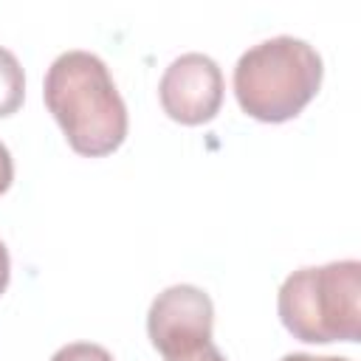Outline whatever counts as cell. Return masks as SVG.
Wrapping results in <instances>:
<instances>
[{
	"instance_id": "1",
	"label": "cell",
	"mask_w": 361,
	"mask_h": 361,
	"mask_svg": "<svg viewBox=\"0 0 361 361\" xmlns=\"http://www.w3.org/2000/svg\"><path fill=\"white\" fill-rule=\"evenodd\" d=\"M42 99L79 155H110L127 138L124 99L107 65L90 51L59 54L45 73Z\"/></svg>"
},
{
	"instance_id": "2",
	"label": "cell",
	"mask_w": 361,
	"mask_h": 361,
	"mask_svg": "<svg viewBox=\"0 0 361 361\" xmlns=\"http://www.w3.org/2000/svg\"><path fill=\"white\" fill-rule=\"evenodd\" d=\"M322 56L305 39L279 34L248 48L234 65V96L257 121L296 118L319 93Z\"/></svg>"
},
{
	"instance_id": "3",
	"label": "cell",
	"mask_w": 361,
	"mask_h": 361,
	"mask_svg": "<svg viewBox=\"0 0 361 361\" xmlns=\"http://www.w3.org/2000/svg\"><path fill=\"white\" fill-rule=\"evenodd\" d=\"M285 330L307 344L361 338V262L341 259L293 271L276 296Z\"/></svg>"
},
{
	"instance_id": "4",
	"label": "cell",
	"mask_w": 361,
	"mask_h": 361,
	"mask_svg": "<svg viewBox=\"0 0 361 361\" xmlns=\"http://www.w3.org/2000/svg\"><path fill=\"white\" fill-rule=\"evenodd\" d=\"M214 305L195 285L161 290L147 313V333L164 361H226L212 341Z\"/></svg>"
},
{
	"instance_id": "5",
	"label": "cell",
	"mask_w": 361,
	"mask_h": 361,
	"mask_svg": "<svg viewBox=\"0 0 361 361\" xmlns=\"http://www.w3.org/2000/svg\"><path fill=\"white\" fill-rule=\"evenodd\" d=\"M158 99L164 113L180 124H206L220 113L223 104V73L220 65L206 54H180L169 62L161 76Z\"/></svg>"
},
{
	"instance_id": "6",
	"label": "cell",
	"mask_w": 361,
	"mask_h": 361,
	"mask_svg": "<svg viewBox=\"0 0 361 361\" xmlns=\"http://www.w3.org/2000/svg\"><path fill=\"white\" fill-rule=\"evenodd\" d=\"M25 96V76L17 56L0 45V118L20 110Z\"/></svg>"
},
{
	"instance_id": "7",
	"label": "cell",
	"mask_w": 361,
	"mask_h": 361,
	"mask_svg": "<svg viewBox=\"0 0 361 361\" xmlns=\"http://www.w3.org/2000/svg\"><path fill=\"white\" fill-rule=\"evenodd\" d=\"M51 361H113V355L102 347V344H90V341H73L59 347Z\"/></svg>"
},
{
	"instance_id": "8",
	"label": "cell",
	"mask_w": 361,
	"mask_h": 361,
	"mask_svg": "<svg viewBox=\"0 0 361 361\" xmlns=\"http://www.w3.org/2000/svg\"><path fill=\"white\" fill-rule=\"evenodd\" d=\"M14 180V161H11V152L6 149V144L0 141V195L11 186Z\"/></svg>"
},
{
	"instance_id": "9",
	"label": "cell",
	"mask_w": 361,
	"mask_h": 361,
	"mask_svg": "<svg viewBox=\"0 0 361 361\" xmlns=\"http://www.w3.org/2000/svg\"><path fill=\"white\" fill-rule=\"evenodd\" d=\"M8 276H11V262H8V251L0 240V293L8 288Z\"/></svg>"
},
{
	"instance_id": "10",
	"label": "cell",
	"mask_w": 361,
	"mask_h": 361,
	"mask_svg": "<svg viewBox=\"0 0 361 361\" xmlns=\"http://www.w3.org/2000/svg\"><path fill=\"white\" fill-rule=\"evenodd\" d=\"M282 361H350V358H338V355H307V353H290Z\"/></svg>"
}]
</instances>
